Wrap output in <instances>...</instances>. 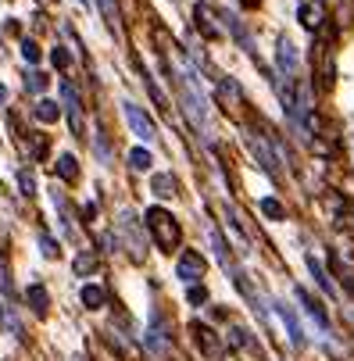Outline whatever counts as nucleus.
Segmentation results:
<instances>
[{"label": "nucleus", "instance_id": "obj_26", "mask_svg": "<svg viewBox=\"0 0 354 361\" xmlns=\"http://www.w3.org/2000/svg\"><path fill=\"white\" fill-rule=\"evenodd\" d=\"M50 61H54V68H68V65H72V57H68L65 47H54V50H50Z\"/></svg>", "mask_w": 354, "mask_h": 361}, {"label": "nucleus", "instance_id": "obj_27", "mask_svg": "<svg viewBox=\"0 0 354 361\" xmlns=\"http://www.w3.org/2000/svg\"><path fill=\"white\" fill-rule=\"evenodd\" d=\"M22 57L29 61V65H36V61H39V47L32 44V39H26V44H22Z\"/></svg>", "mask_w": 354, "mask_h": 361}, {"label": "nucleus", "instance_id": "obj_5", "mask_svg": "<svg viewBox=\"0 0 354 361\" xmlns=\"http://www.w3.org/2000/svg\"><path fill=\"white\" fill-rule=\"evenodd\" d=\"M297 301L304 304V311H308V318H311V322H315L319 326V333H322V340H329L333 333H329V318H326V311H322V304L315 301V297H311L308 290H301L297 286Z\"/></svg>", "mask_w": 354, "mask_h": 361}, {"label": "nucleus", "instance_id": "obj_17", "mask_svg": "<svg viewBox=\"0 0 354 361\" xmlns=\"http://www.w3.org/2000/svg\"><path fill=\"white\" fill-rule=\"evenodd\" d=\"M308 268H311V275H315V279H319V286H322L326 293H337V290H333V279L326 275V268H322L315 258H308Z\"/></svg>", "mask_w": 354, "mask_h": 361}, {"label": "nucleus", "instance_id": "obj_19", "mask_svg": "<svg viewBox=\"0 0 354 361\" xmlns=\"http://www.w3.org/2000/svg\"><path fill=\"white\" fill-rule=\"evenodd\" d=\"M26 90H29V93H44V90H47V75H44V72H29V75H26Z\"/></svg>", "mask_w": 354, "mask_h": 361}, {"label": "nucleus", "instance_id": "obj_2", "mask_svg": "<svg viewBox=\"0 0 354 361\" xmlns=\"http://www.w3.org/2000/svg\"><path fill=\"white\" fill-rule=\"evenodd\" d=\"M143 347H147L151 354H158V358H165L172 351V340H169V326H165V318L154 311L151 315V326H147V333H143Z\"/></svg>", "mask_w": 354, "mask_h": 361}, {"label": "nucleus", "instance_id": "obj_25", "mask_svg": "<svg viewBox=\"0 0 354 361\" xmlns=\"http://www.w3.org/2000/svg\"><path fill=\"white\" fill-rule=\"evenodd\" d=\"M97 268V258H93V254H79V258H75V272L79 275H86V272H93Z\"/></svg>", "mask_w": 354, "mask_h": 361}, {"label": "nucleus", "instance_id": "obj_20", "mask_svg": "<svg viewBox=\"0 0 354 361\" xmlns=\"http://www.w3.org/2000/svg\"><path fill=\"white\" fill-rule=\"evenodd\" d=\"M261 211H265L268 219H286V207H283L276 197H265V201H261Z\"/></svg>", "mask_w": 354, "mask_h": 361}, {"label": "nucleus", "instance_id": "obj_21", "mask_svg": "<svg viewBox=\"0 0 354 361\" xmlns=\"http://www.w3.org/2000/svg\"><path fill=\"white\" fill-rule=\"evenodd\" d=\"M197 26L204 29V36H212V39L218 36V29L212 26V11H207V8H197Z\"/></svg>", "mask_w": 354, "mask_h": 361}, {"label": "nucleus", "instance_id": "obj_6", "mask_svg": "<svg viewBox=\"0 0 354 361\" xmlns=\"http://www.w3.org/2000/svg\"><path fill=\"white\" fill-rule=\"evenodd\" d=\"M276 68H279V79H290L297 72V50L286 36H279V50H276Z\"/></svg>", "mask_w": 354, "mask_h": 361}, {"label": "nucleus", "instance_id": "obj_18", "mask_svg": "<svg viewBox=\"0 0 354 361\" xmlns=\"http://www.w3.org/2000/svg\"><path fill=\"white\" fill-rule=\"evenodd\" d=\"M129 165L136 168V172H147V168H151V151H147V147H136V151L129 154Z\"/></svg>", "mask_w": 354, "mask_h": 361}, {"label": "nucleus", "instance_id": "obj_9", "mask_svg": "<svg viewBox=\"0 0 354 361\" xmlns=\"http://www.w3.org/2000/svg\"><path fill=\"white\" fill-rule=\"evenodd\" d=\"M247 143H251V151H254V158H258V165L265 168L268 176H276V154L265 147V140H258V133H251L247 136Z\"/></svg>", "mask_w": 354, "mask_h": 361}, {"label": "nucleus", "instance_id": "obj_1", "mask_svg": "<svg viewBox=\"0 0 354 361\" xmlns=\"http://www.w3.org/2000/svg\"><path fill=\"white\" fill-rule=\"evenodd\" d=\"M147 225H151V232H154V240H158L161 250L172 254V247H179L183 229H179V222H176L165 207H147Z\"/></svg>", "mask_w": 354, "mask_h": 361}, {"label": "nucleus", "instance_id": "obj_15", "mask_svg": "<svg viewBox=\"0 0 354 361\" xmlns=\"http://www.w3.org/2000/svg\"><path fill=\"white\" fill-rule=\"evenodd\" d=\"M32 115H36L39 122H47V125H50V122H57V118H61V108H57L54 100H39Z\"/></svg>", "mask_w": 354, "mask_h": 361}, {"label": "nucleus", "instance_id": "obj_14", "mask_svg": "<svg viewBox=\"0 0 354 361\" xmlns=\"http://www.w3.org/2000/svg\"><path fill=\"white\" fill-rule=\"evenodd\" d=\"M79 301L86 304L90 311H97V308H104V301H108V293H104L100 286H82V293H79Z\"/></svg>", "mask_w": 354, "mask_h": 361}, {"label": "nucleus", "instance_id": "obj_7", "mask_svg": "<svg viewBox=\"0 0 354 361\" xmlns=\"http://www.w3.org/2000/svg\"><path fill=\"white\" fill-rule=\"evenodd\" d=\"M194 340H197V347L207 354V361H218L222 351H225V347H222V340H218L212 329H207V326H194Z\"/></svg>", "mask_w": 354, "mask_h": 361}, {"label": "nucleus", "instance_id": "obj_22", "mask_svg": "<svg viewBox=\"0 0 354 361\" xmlns=\"http://www.w3.org/2000/svg\"><path fill=\"white\" fill-rule=\"evenodd\" d=\"M100 11H104V18H108V26H111V29H122V22H118V8H115V0H100Z\"/></svg>", "mask_w": 354, "mask_h": 361}, {"label": "nucleus", "instance_id": "obj_16", "mask_svg": "<svg viewBox=\"0 0 354 361\" xmlns=\"http://www.w3.org/2000/svg\"><path fill=\"white\" fill-rule=\"evenodd\" d=\"M57 172H61V179H68V183H75V179H79V168H75V158H72V154H61V158H57Z\"/></svg>", "mask_w": 354, "mask_h": 361}, {"label": "nucleus", "instance_id": "obj_4", "mask_svg": "<svg viewBox=\"0 0 354 361\" xmlns=\"http://www.w3.org/2000/svg\"><path fill=\"white\" fill-rule=\"evenodd\" d=\"M204 268H207V261L201 258V254L197 250H186L183 258H179V265H176V275L186 286H197V279H204Z\"/></svg>", "mask_w": 354, "mask_h": 361}, {"label": "nucleus", "instance_id": "obj_10", "mask_svg": "<svg viewBox=\"0 0 354 361\" xmlns=\"http://www.w3.org/2000/svg\"><path fill=\"white\" fill-rule=\"evenodd\" d=\"M276 311H279V318L286 322L290 344H294V347H301V344H304V329L297 326V315H294V308H290V304H276Z\"/></svg>", "mask_w": 354, "mask_h": 361}, {"label": "nucleus", "instance_id": "obj_28", "mask_svg": "<svg viewBox=\"0 0 354 361\" xmlns=\"http://www.w3.org/2000/svg\"><path fill=\"white\" fill-rule=\"evenodd\" d=\"M186 297H190V304H204L207 301V290L204 286H190V293H186Z\"/></svg>", "mask_w": 354, "mask_h": 361}, {"label": "nucleus", "instance_id": "obj_8", "mask_svg": "<svg viewBox=\"0 0 354 361\" xmlns=\"http://www.w3.org/2000/svg\"><path fill=\"white\" fill-rule=\"evenodd\" d=\"M61 93H65V104H68V122H72V133L82 136V111H79V93L72 82H61Z\"/></svg>", "mask_w": 354, "mask_h": 361}, {"label": "nucleus", "instance_id": "obj_12", "mask_svg": "<svg viewBox=\"0 0 354 361\" xmlns=\"http://www.w3.org/2000/svg\"><path fill=\"white\" fill-rule=\"evenodd\" d=\"M26 301L32 304V311H36V315H44V311L50 308V297H47V290L39 286V283H32V286L26 290Z\"/></svg>", "mask_w": 354, "mask_h": 361}, {"label": "nucleus", "instance_id": "obj_33", "mask_svg": "<svg viewBox=\"0 0 354 361\" xmlns=\"http://www.w3.org/2000/svg\"><path fill=\"white\" fill-rule=\"evenodd\" d=\"M82 4H90V0H82Z\"/></svg>", "mask_w": 354, "mask_h": 361}, {"label": "nucleus", "instance_id": "obj_31", "mask_svg": "<svg viewBox=\"0 0 354 361\" xmlns=\"http://www.w3.org/2000/svg\"><path fill=\"white\" fill-rule=\"evenodd\" d=\"M8 100V86H4V82H0V104H4Z\"/></svg>", "mask_w": 354, "mask_h": 361}, {"label": "nucleus", "instance_id": "obj_32", "mask_svg": "<svg viewBox=\"0 0 354 361\" xmlns=\"http://www.w3.org/2000/svg\"><path fill=\"white\" fill-rule=\"evenodd\" d=\"M240 4H243V8H254V0H240Z\"/></svg>", "mask_w": 354, "mask_h": 361}, {"label": "nucleus", "instance_id": "obj_30", "mask_svg": "<svg viewBox=\"0 0 354 361\" xmlns=\"http://www.w3.org/2000/svg\"><path fill=\"white\" fill-rule=\"evenodd\" d=\"M32 154H36V158H44V154H47V136H39V133H36V143H32Z\"/></svg>", "mask_w": 354, "mask_h": 361}, {"label": "nucleus", "instance_id": "obj_23", "mask_svg": "<svg viewBox=\"0 0 354 361\" xmlns=\"http://www.w3.org/2000/svg\"><path fill=\"white\" fill-rule=\"evenodd\" d=\"M111 347H118V351H122V358H126V361H136V351L126 344V336H118L115 329H111Z\"/></svg>", "mask_w": 354, "mask_h": 361}, {"label": "nucleus", "instance_id": "obj_3", "mask_svg": "<svg viewBox=\"0 0 354 361\" xmlns=\"http://www.w3.org/2000/svg\"><path fill=\"white\" fill-rule=\"evenodd\" d=\"M126 118H129V125H133V133L143 140V143H154L158 140V125H154V118L140 108V104H133V100H126Z\"/></svg>", "mask_w": 354, "mask_h": 361}, {"label": "nucleus", "instance_id": "obj_29", "mask_svg": "<svg viewBox=\"0 0 354 361\" xmlns=\"http://www.w3.org/2000/svg\"><path fill=\"white\" fill-rule=\"evenodd\" d=\"M39 247H44L47 258H54V254H57V240L54 237H39Z\"/></svg>", "mask_w": 354, "mask_h": 361}, {"label": "nucleus", "instance_id": "obj_11", "mask_svg": "<svg viewBox=\"0 0 354 361\" xmlns=\"http://www.w3.org/2000/svg\"><path fill=\"white\" fill-rule=\"evenodd\" d=\"M151 189H154V197L172 201V197H176V179H172V172H158V176L151 179Z\"/></svg>", "mask_w": 354, "mask_h": 361}, {"label": "nucleus", "instance_id": "obj_13", "mask_svg": "<svg viewBox=\"0 0 354 361\" xmlns=\"http://www.w3.org/2000/svg\"><path fill=\"white\" fill-rule=\"evenodd\" d=\"M322 18H326L322 4H304V8H301V26H304V29H319Z\"/></svg>", "mask_w": 354, "mask_h": 361}, {"label": "nucleus", "instance_id": "obj_24", "mask_svg": "<svg viewBox=\"0 0 354 361\" xmlns=\"http://www.w3.org/2000/svg\"><path fill=\"white\" fill-rule=\"evenodd\" d=\"M18 186H22V194H26V197H32V194H36V179H32L29 168H22V172H18Z\"/></svg>", "mask_w": 354, "mask_h": 361}]
</instances>
